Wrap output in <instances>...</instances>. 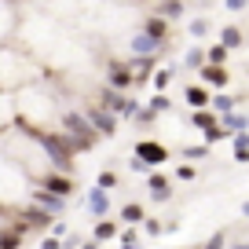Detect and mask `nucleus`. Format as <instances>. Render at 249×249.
<instances>
[{"mask_svg": "<svg viewBox=\"0 0 249 249\" xmlns=\"http://www.w3.org/2000/svg\"><path fill=\"white\" fill-rule=\"evenodd\" d=\"M62 136L70 140L73 150H77V147L88 150V147L95 143V128L85 121V114H66V117H62Z\"/></svg>", "mask_w": 249, "mask_h": 249, "instance_id": "f257e3e1", "label": "nucleus"}, {"mask_svg": "<svg viewBox=\"0 0 249 249\" xmlns=\"http://www.w3.org/2000/svg\"><path fill=\"white\" fill-rule=\"evenodd\" d=\"M37 140H40V147H44L48 161H52L55 169H70V165H73V147H70V140H66V136L37 132Z\"/></svg>", "mask_w": 249, "mask_h": 249, "instance_id": "f03ea898", "label": "nucleus"}, {"mask_svg": "<svg viewBox=\"0 0 249 249\" xmlns=\"http://www.w3.org/2000/svg\"><path fill=\"white\" fill-rule=\"evenodd\" d=\"M85 121L95 128V136H114L117 132V114H110V110H103V107H88Z\"/></svg>", "mask_w": 249, "mask_h": 249, "instance_id": "7ed1b4c3", "label": "nucleus"}, {"mask_svg": "<svg viewBox=\"0 0 249 249\" xmlns=\"http://www.w3.org/2000/svg\"><path fill=\"white\" fill-rule=\"evenodd\" d=\"M33 205L55 216V213H62V209H66V198H62V195H55V191H44V187H37V191H33Z\"/></svg>", "mask_w": 249, "mask_h": 249, "instance_id": "20e7f679", "label": "nucleus"}, {"mask_svg": "<svg viewBox=\"0 0 249 249\" xmlns=\"http://www.w3.org/2000/svg\"><path fill=\"white\" fill-rule=\"evenodd\" d=\"M132 150H136V158H143L147 165H161L165 158H169V150H165L161 143H154V140H140Z\"/></svg>", "mask_w": 249, "mask_h": 249, "instance_id": "39448f33", "label": "nucleus"}, {"mask_svg": "<svg viewBox=\"0 0 249 249\" xmlns=\"http://www.w3.org/2000/svg\"><path fill=\"white\" fill-rule=\"evenodd\" d=\"M161 44H165V40L150 37L147 30H143V33H132V40H128V48H132V55H158V52H161Z\"/></svg>", "mask_w": 249, "mask_h": 249, "instance_id": "423d86ee", "label": "nucleus"}, {"mask_svg": "<svg viewBox=\"0 0 249 249\" xmlns=\"http://www.w3.org/2000/svg\"><path fill=\"white\" fill-rule=\"evenodd\" d=\"M107 81H110V88H117V92L132 88V73H128V66H121V62H110L107 66Z\"/></svg>", "mask_w": 249, "mask_h": 249, "instance_id": "0eeeda50", "label": "nucleus"}, {"mask_svg": "<svg viewBox=\"0 0 249 249\" xmlns=\"http://www.w3.org/2000/svg\"><path fill=\"white\" fill-rule=\"evenodd\" d=\"M88 213H92V216H107L110 213V195L103 187H92V191H88Z\"/></svg>", "mask_w": 249, "mask_h": 249, "instance_id": "6e6552de", "label": "nucleus"}, {"mask_svg": "<svg viewBox=\"0 0 249 249\" xmlns=\"http://www.w3.org/2000/svg\"><path fill=\"white\" fill-rule=\"evenodd\" d=\"M40 187H44V191H55V195H62V198H66V195L73 191V179H66L62 172H48V176L40 179Z\"/></svg>", "mask_w": 249, "mask_h": 249, "instance_id": "1a4fd4ad", "label": "nucleus"}, {"mask_svg": "<svg viewBox=\"0 0 249 249\" xmlns=\"http://www.w3.org/2000/svg\"><path fill=\"white\" fill-rule=\"evenodd\" d=\"M216 121L224 124V132L231 136V132H246V124H249V117L242 114V110H227V114H220Z\"/></svg>", "mask_w": 249, "mask_h": 249, "instance_id": "9d476101", "label": "nucleus"}, {"mask_svg": "<svg viewBox=\"0 0 249 249\" xmlns=\"http://www.w3.org/2000/svg\"><path fill=\"white\" fill-rule=\"evenodd\" d=\"M198 70H202L205 85H213V88H224L227 85V70H224V66H216V62H202Z\"/></svg>", "mask_w": 249, "mask_h": 249, "instance_id": "9b49d317", "label": "nucleus"}, {"mask_svg": "<svg viewBox=\"0 0 249 249\" xmlns=\"http://www.w3.org/2000/svg\"><path fill=\"white\" fill-rule=\"evenodd\" d=\"M99 107L103 110H110V114H117V117H121V107H124V95L121 92H117V88H103V95H99Z\"/></svg>", "mask_w": 249, "mask_h": 249, "instance_id": "f8f14e48", "label": "nucleus"}, {"mask_svg": "<svg viewBox=\"0 0 249 249\" xmlns=\"http://www.w3.org/2000/svg\"><path fill=\"white\" fill-rule=\"evenodd\" d=\"M147 191H150V195L158 198V202H165V198L172 195V187H169V179H165L161 172H150V176H147Z\"/></svg>", "mask_w": 249, "mask_h": 249, "instance_id": "ddd939ff", "label": "nucleus"}, {"mask_svg": "<svg viewBox=\"0 0 249 249\" xmlns=\"http://www.w3.org/2000/svg\"><path fill=\"white\" fill-rule=\"evenodd\" d=\"M183 99H187V107H209V88L205 85H187V92H183Z\"/></svg>", "mask_w": 249, "mask_h": 249, "instance_id": "4468645a", "label": "nucleus"}, {"mask_svg": "<svg viewBox=\"0 0 249 249\" xmlns=\"http://www.w3.org/2000/svg\"><path fill=\"white\" fill-rule=\"evenodd\" d=\"M242 103V95H209V107H213V114H227V110H234Z\"/></svg>", "mask_w": 249, "mask_h": 249, "instance_id": "2eb2a0df", "label": "nucleus"}, {"mask_svg": "<svg viewBox=\"0 0 249 249\" xmlns=\"http://www.w3.org/2000/svg\"><path fill=\"white\" fill-rule=\"evenodd\" d=\"M114 234H117V220H107V216H99V224H95L92 238H95V242H99V246H103V242H110V238H114Z\"/></svg>", "mask_w": 249, "mask_h": 249, "instance_id": "dca6fc26", "label": "nucleus"}, {"mask_svg": "<svg viewBox=\"0 0 249 249\" xmlns=\"http://www.w3.org/2000/svg\"><path fill=\"white\" fill-rule=\"evenodd\" d=\"M22 220H26V224H33V227H52V213L37 209V205H30V209H22Z\"/></svg>", "mask_w": 249, "mask_h": 249, "instance_id": "f3484780", "label": "nucleus"}, {"mask_svg": "<svg viewBox=\"0 0 249 249\" xmlns=\"http://www.w3.org/2000/svg\"><path fill=\"white\" fill-rule=\"evenodd\" d=\"M143 216H147V213H143V205H136V202H128L124 209H117V220H121V224H140Z\"/></svg>", "mask_w": 249, "mask_h": 249, "instance_id": "a211bd4d", "label": "nucleus"}, {"mask_svg": "<svg viewBox=\"0 0 249 249\" xmlns=\"http://www.w3.org/2000/svg\"><path fill=\"white\" fill-rule=\"evenodd\" d=\"M158 15H161L165 22H169V18H179L183 15V0H161V4H158Z\"/></svg>", "mask_w": 249, "mask_h": 249, "instance_id": "6ab92c4d", "label": "nucleus"}, {"mask_svg": "<svg viewBox=\"0 0 249 249\" xmlns=\"http://www.w3.org/2000/svg\"><path fill=\"white\" fill-rule=\"evenodd\" d=\"M220 44L231 52V48H242V30L238 26H227V30H220Z\"/></svg>", "mask_w": 249, "mask_h": 249, "instance_id": "aec40b11", "label": "nucleus"}, {"mask_svg": "<svg viewBox=\"0 0 249 249\" xmlns=\"http://www.w3.org/2000/svg\"><path fill=\"white\" fill-rule=\"evenodd\" d=\"M0 249H22V227H15V231H0Z\"/></svg>", "mask_w": 249, "mask_h": 249, "instance_id": "412c9836", "label": "nucleus"}, {"mask_svg": "<svg viewBox=\"0 0 249 249\" xmlns=\"http://www.w3.org/2000/svg\"><path fill=\"white\" fill-rule=\"evenodd\" d=\"M143 30L150 33V37H158V40H165V33H169V22H165L161 15H154V18H147V26Z\"/></svg>", "mask_w": 249, "mask_h": 249, "instance_id": "4be33fe9", "label": "nucleus"}, {"mask_svg": "<svg viewBox=\"0 0 249 249\" xmlns=\"http://www.w3.org/2000/svg\"><path fill=\"white\" fill-rule=\"evenodd\" d=\"M234 136V161H249V136L246 132H231Z\"/></svg>", "mask_w": 249, "mask_h": 249, "instance_id": "5701e85b", "label": "nucleus"}, {"mask_svg": "<svg viewBox=\"0 0 249 249\" xmlns=\"http://www.w3.org/2000/svg\"><path fill=\"white\" fill-rule=\"evenodd\" d=\"M150 81H154L158 92H165V88H169V81H172V70H169V66H161V70H150Z\"/></svg>", "mask_w": 249, "mask_h": 249, "instance_id": "b1692460", "label": "nucleus"}, {"mask_svg": "<svg viewBox=\"0 0 249 249\" xmlns=\"http://www.w3.org/2000/svg\"><path fill=\"white\" fill-rule=\"evenodd\" d=\"M213 121H216V117H213L205 107H198L195 114H191V124H195V128H205V124H213Z\"/></svg>", "mask_w": 249, "mask_h": 249, "instance_id": "393cba45", "label": "nucleus"}, {"mask_svg": "<svg viewBox=\"0 0 249 249\" xmlns=\"http://www.w3.org/2000/svg\"><path fill=\"white\" fill-rule=\"evenodd\" d=\"M205 62H216V66H224V62H227V48H224V44H213L209 52H205Z\"/></svg>", "mask_w": 249, "mask_h": 249, "instance_id": "a878e982", "label": "nucleus"}, {"mask_svg": "<svg viewBox=\"0 0 249 249\" xmlns=\"http://www.w3.org/2000/svg\"><path fill=\"white\" fill-rule=\"evenodd\" d=\"M202 62H205V52H202V48H191V52L183 55V66H191V70H198Z\"/></svg>", "mask_w": 249, "mask_h": 249, "instance_id": "bb28decb", "label": "nucleus"}, {"mask_svg": "<svg viewBox=\"0 0 249 249\" xmlns=\"http://www.w3.org/2000/svg\"><path fill=\"white\" fill-rule=\"evenodd\" d=\"M202 132H205V143H216V140H224V124H220V121H213V124H205V128H202Z\"/></svg>", "mask_w": 249, "mask_h": 249, "instance_id": "cd10ccee", "label": "nucleus"}, {"mask_svg": "<svg viewBox=\"0 0 249 249\" xmlns=\"http://www.w3.org/2000/svg\"><path fill=\"white\" fill-rule=\"evenodd\" d=\"M205 154H209V143H195V147H187V150H183L187 161H202Z\"/></svg>", "mask_w": 249, "mask_h": 249, "instance_id": "c85d7f7f", "label": "nucleus"}, {"mask_svg": "<svg viewBox=\"0 0 249 249\" xmlns=\"http://www.w3.org/2000/svg\"><path fill=\"white\" fill-rule=\"evenodd\" d=\"M117 183H121V179H117V172L107 169V172H99V183H95V187H103V191H114Z\"/></svg>", "mask_w": 249, "mask_h": 249, "instance_id": "c756f323", "label": "nucleus"}, {"mask_svg": "<svg viewBox=\"0 0 249 249\" xmlns=\"http://www.w3.org/2000/svg\"><path fill=\"white\" fill-rule=\"evenodd\" d=\"M209 33V18H191V37H205Z\"/></svg>", "mask_w": 249, "mask_h": 249, "instance_id": "7c9ffc66", "label": "nucleus"}, {"mask_svg": "<svg viewBox=\"0 0 249 249\" xmlns=\"http://www.w3.org/2000/svg\"><path fill=\"white\" fill-rule=\"evenodd\" d=\"M169 107H172V103H169V99H165V95H161V92H158V95H154V99H150V114H165V110H169Z\"/></svg>", "mask_w": 249, "mask_h": 249, "instance_id": "2f4dec72", "label": "nucleus"}, {"mask_svg": "<svg viewBox=\"0 0 249 249\" xmlns=\"http://www.w3.org/2000/svg\"><path fill=\"white\" fill-rule=\"evenodd\" d=\"M140 224H143V231H147V234H161V220H150V216H143Z\"/></svg>", "mask_w": 249, "mask_h": 249, "instance_id": "473e14b6", "label": "nucleus"}, {"mask_svg": "<svg viewBox=\"0 0 249 249\" xmlns=\"http://www.w3.org/2000/svg\"><path fill=\"white\" fill-rule=\"evenodd\" d=\"M176 179H187V183H191V179H198V172H195V165H179V172H176Z\"/></svg>", "mask_w": 249, "mask_h": 249, "instance_id": "72a5a7b5", "label": "nucleus"}, {"mask_svg": "<svg viewBox=\"0 0 249 249\" xmlns=\"http://www.w3.org/2000/svg\"><path fill=\"white\" fill-rule=\"evenodd\" d=\"M128 169H132V172H150V165L143 161V158H136V154H132V158H128Z\"/></svg>", "mask_w": 249, "mask_h": 249, "instance_id": "f704fd0d", "label": "nucleus"}, {"mask_svg": "<svg viewBox=\"0 0 249 249\" xmlns=\"http://www.w3.org/2000/svg\"><path fill=\"white\" fill-rule=\"evenodd\" d=\"M224 246H227V238H224V234H213V238L205 242L202 249H224Z\"/></svg>", "mask_w": 249, "mask_h": 249, "instance_id": "c9c22d12", "label": "nucleus"}, {"mask_svg": "<svg viewBox=\"0 0 249 249\" xmlns=\"http://www.w3.org/2000/svg\"><path fill=\"white\" fill-rule=\"evenodd\" d=\"M246 4H249V0H224L227 11H246Z\"/></svg>", "mask_w": 249, "mask_h": 249, "instance_id": "e433bc0d", "label": "nucleus"}, {"mask_svg": "<svg viewBox=\"0 0 249 249\" xmlns=\"http://www.w3.org/2000/svg\"><path fill=\"white\" fill-rule=\"evenodd\" d=\"M136 238H140V234H136V224H132V227H128V231L121 234V242H136Z\"/></svg>", "mask_w": 249, "mask_h": 249, "instance_id": "4c0bfd02", "label": "nucleus"}, {"mask_svg": "<svg viewBox=\"0 0 249 249\" xmlns=\"http://www.w3.org/2000/svg\"><path fill=\"white\" fill-rule=\"evenodd\" d=\"M40 249H59V238H44V242H40Z\"/></svg>", "mask_w": 249, "mask_h": 249, "instance_id": "58836bf2", "label": "nucleus"}, {"mask_svg": "<svg viewBox=\"0 0 249 249\" xmlns=\"http://www.w3.org/2000/svg\"><path fill=\"white\" fill-rule=\"evenodd\" d=\"M121 249H140V242H121Z\"/></svg>", "mask_w": 249, "mask_h": 249, "instance_id": "ea45409f", "label": "nucleus"}, {"mask_svg": "<svg viewBox=\"0 0 249 249\" xmlns=\"http://www.w3.org/2000/svg\"><path fill=\"white\" fill-rule=\"evenodd\" d=\"M81 249H99V242L92 238V242H85V246H81Z\"/></svg>", "mask_w": 249, "mask_h": 249, "instance_id": "a19ab883", "label": "nucleus"}, {"mask_svg": "<svg viewBox=\"0 0 249 249\" xmlns=\"http://www.w3.org/2000/svg\"><path fill=\"white\" fill-rule=\"evenodd\" d=\"M231 249H249V246H246V242H242V238H238V242H234V246H231Z\"/></svg>", "mask_w": 249, "mask_h": 249, "instance_id": "79ce46f5", "label": "nucleus"}, {"mask_svg": "<svg viewBox=\"0 0 249 249\" xmlns=\"http://www.w3.org/2000/svg\"><path fill=\"white\" fill-rule=\"evenodd\" d=\"M224 249H227V246H224Z\"/></svg>", "mask_w": 249, "mask_h": 249, "instance_id": "37998d69", "label": "nucleus"}]
</instances>
